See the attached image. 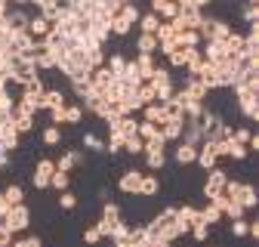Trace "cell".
Segmentation results:
<instances>
[{
	"mask_svg": "<svg viewBox=\"0 0 259 247\" xmlns=\"http://www.w3.org/2000/svg\"><path fill=\"white\" fill-rule=\"evenodd\" d=\"M13 124H16V130H19V133H28V130H34V114L13 108Z\"/></svg>",
	"mask_w": 259,
	"mask_h": 247,
	"instance_id": "obj_24",
	"label": "cell"
},
{
	"mask_svg": "<svg viewBox=\"0 0 259 247\" xmlns=\"http://www.w3.org/2000/svg\"><path fill=\"white\" fill-rule=\"evenodd\" d=\"M148 84L154 87L157 102H167L173 93H176V84H173V77H170V68H164V65H157V68H154V74H151Z\"/></svg>",
	"mask_w": 259,
	"mask_h": 247,
	"instance_id": "obj_5",
	"label": "cell"
},
{
	"mask_svg": "<svg viewBox=\"0 0 259 247\" xmlns=\"http://www.w3.org/2000/svg\"><path fill=\"white\" fill-rule=\"evenodd\" d=\"M105 238L99 235V229L96 226H90V229H83V244H90V247H96V244H102Z\"/></svg>",
	"mask_w": 259,
	"mask_h": 247,
	"instance_id": "obj_47",
	"label": "cell"
},
{
	"mask_svg": "<svg viewBox=\"0 0 259 247\" xmlns=\"http://www.w3.org/2000/svg\"><path fill=\"white\" fill-rule=\"evenodd\" d=\"M7 210H10V201L4 198V192H0V220H4V216H7Z\"/></svg>",
	"mask_w": 259,
	"mask_h": 247,
	"instance_id": "obj_55",
	"label": "cell"
},
{
	"mask_svg": "<svg viewBox=\"0 0 259 247\" xmlns=\"http://www.w3.org/2000/svg\"><path fill=\"white\" fill-rule=\"evenodd\" d=\"M232 139H235V142H241V145H247L250 130H247V127H238V130H232Z\"/></svg>",
	"mask_w": 259,
	"mask_h": 247,
	"instance_id": "obj_52",
	"label": "cell"
},
{
	"mask_svg": "<svg viewBox=\"0 0 259 247\" xmlns=\"http://www.w3.org/2000/svg\"><path fill=\"white\" fill-rule=\"evenodd\" d=\"M133 65H136V71H139V80H142V84H148V80H151V74H154V68H157V62H154V56L139 53V56L133 59Z\"/></svg>",
	"mask_w": 259,
	"mask_h": 247,
	"instance_id": "obj_14",
	"label": "cell"
},
{
	"mask_svg": "<svg viewBox=\"0 0 259 247\" xmlns=\"http://www.w3.org/2000/svg\"><path fill=\"white\" fill-rule=\"evenodd\" d=\"M50 120H53L56 127H59V124L65 120V108H53V111H50Z\"/></svg>",
	"mask_w": 259,
	"mask_h": 247,
	"instance_id": "obj_53",
	"label": "cell"
},
{
	"mask_svg": "<svg viewBox=\"0 0 259 247\" xmlns=\"http://www.w3.org/2000/svg\"><path fill=\"white\" fill-rule=\"evenodd\" d=\"M136 99H139L142 105H148V102H157V96H154V87H151V84H139V87H136Z\"/></svg>",
	"mask_w": 259,
	"mask_h": 247,
	"instance_id": "obj_40",
	"label": "cell"
},
{
	"mask_svg": "<svg viewBox=\"0 0 259 247\" xmlns=\"http://www.w3.org/2000/svg\"><path fill=\"white\" fill-rule=\"evenodd\" d=\"M4 198L10 201V207H13V204H22V201H25V189L13 182V185H7V189H4Z\"/></svg>",
	"mask_w": 259,
	"mask_h": 247,
	"instance_id": "obj_39",
	"label": "cell"
},
{
	"mask_svg": "<svg viewBox=\"0 0 259 247\" xmlns=\"http://www.w3.org/2000/svg\"><path fill=\"white\" fill-rule=\"evenodd\" d=\"M4 226H7L13 235L25 232V229L31 226V210H28V204H25V201H22V204H13V207L7 210V216H4Z\"/></svg>",
	"mask_w": 259,
	"mask_h": 247,
	"instance_id": "obj_6",
	"label": "cell"
},
{
	"mask_svg": "<svg viewBox=\"0 0 259 247\" xmlns=\"http://www.w3.org/2000/svg\"><path fill=\"white\" fill-rule=\"evenodd\" d=\"M7 167H10V148L0 145V170H7Z\"/></svg>",
	"mask_w": 259,
	"mask_h": 247,
	"instance_id": "obj_54",
	"label": "cell"
},
{
	"mask_svg": "<svg viewBox=\"0 0 259 247\" xmlns=\"http://www.w3.org/2000/svg\"><path fill=\"white\" fill-rule=\"evenodd\" d=\"M151 13L160 22H173L176 13H179V4H176V0H157V4H151Z\"/></svg>",
	"mask_w": 259,
	"mask_h": 247,
	"instance_id": "obj_15",
	"label": "cell"
},
{
	"mask_svg": "<svg viewBox=\"0 0 259 247\" xmlns=\"http://www.w3.org/2000/svg\"><path fill=\"white\" fill-rule=\"evenodd\" d=\"M151 247H173V244H170V241H160V238H154V241H151Z\"/></svg>",
	"mask_w": 259,
	"mask_h": 247,
	"instance_id": "obj_57",
	"label": "cell"
},
{
	"mask_svg": "<svg viewBox=\"0 0 259 247\" xmlns=\"http://www.w3.org/2000/svg\"><path fill=\"white\" fill-rule=\"evenodd\" d=\"M241 19H244L247 25H259V7H250V4H247V7L241 10Z\"/></svg>",
	"mask_w": 259,
	"mask_h": 247,
	"instance_id": "obj_48",
	"label": "cell"
},
{
	"mask_svg": "<svg viewBox=\"0 0 259 247\" xmlns=\"http://www.w3.org/2000/svg\"><path fill=\"white\" fill-rule=\"evenodd\" d=\"M142 120H148V124H164L167 120V111H164V102H148V105H142Z\"/></svg>",
	"mask_w": 259,
	"mask_h": 247,
	"instance_id": "obj_18",
	"label": "cell"
},
{
	"mask_svg": "<svg viewBox=\"0 0 259 247\" xmlns=\"http://www.w3.org/2000/svg\"><path fill=\"white\" fill-rule=\"evenodd\" d=\"M83 120V108L80 105H65V120L62 124H80Z\"/></svg>",
	"mask_w": 259,
	"mask_h": 247,
	"instance_id": "obj_41",
	"label": "cell"
},
{
	"mask_svg": "<svg viewBox=\"0 0 259 247\" xmlns=\"http://www.w3.org/2000/svg\"><path fill=\"white\" fill-rule=\"evenodd\" d=\"M102 220H105L108 226H117V223H120V207H117L114 201H105V204H102Z\"/></svg>",
	"mask_w": 259,
	"mask_h": 247,
	"instance_id": "obj_31",
	"label": "cell"
},
{
	"mask_svg": "<svg viewBox=\"0 0 259 247\" xmlns=\"http://www.w3.org/2000/svg\"><path fill=\"white\" fill-rule=\"evenodd\" d=\"M182 111H185V117H201V114L207 111V105H204L201 99H185Z\"/></svg>",
	"mask_w": 259,
	"mask_h": 247,
	"instance_id": "obj_37",
	"label": "cell"
},
{
	"mask_svg": "<svg viewBox=\"0 0 259 247\" xmlns=\"http://www.w3.org/2000/svg\"><path fill=\"white\" fill-rule=\"evenodd\" d=\"M87 65H90V71L93 68H102L105 65V50L102 47H90L87 50Z\"/></svg>",
	"mask_w": 259,
	"mask_h": 247,
	"instance_id": "obj_28",
	"label": "cell"
},
{
	"mask_svg": "<svg viewBox=\"0 0 259 247\" xmlns=\"http://www.w3.org/2000/svg\"><path fill=\"white\" fill-rule=\"evenodd\" d=\"M222 195H225V198H232V201H238L244 210H253V207L259 204L256 185H250V182H238V179H232V176H229V182H225Z\"/></svg>",
	"mask_w": 259,
	"mask_h": 247,
	"instance_id": "obj_1",
	"label": "cell"
},
{
	"mask_svg": "<svg viewBox=\"0 0 259 247\" xmlns=\"http://www.w3.org/2000/svg\"><path fill=\"white\" fill-rule=\"evenodd\" d=\"M142 148H145V142L139 136H126L123 139V151H130V154H142Z\"/></svg>",
	"mask_w": 259,
	"mask_h": 247,
	"instance_id": "obj_45",
	"label": "cell"
},
{
	"mask_svg": "<svg viewBox=\"0 0 259 247\" xmlns=\"http://www.w3.org/2000/svg\"><path fill=\"white\" fill-rule=\"evenodd\" d=\"M247 4H250V7H259V0H247Z\"/></svg>",
	"mask_w": 259,
	"mask_h": 247,
	"instance_id": "obj_59",
	"label": "cell"
},
{
	"mask_svg": "<svg viewBox=\"0 0 259 247\" xmlns=\"http://www.w3.org/2000/svg\"><path fill=\"white\" fill-rule=\"evenodd\" d=\"M53 173H56V161H53V158H40L37 167H34V173H31V185H34L37 192H47Z\"/></svg>",
	"mask_w": 259,
	"mask_h": 247,
	"instance_id": "obj_8",
	"label": "cell"
},
{
	"mask_svg": "<svg viewBox=\"0 0 259 247\" xmlns=\"http://www.w3.org/2000/svg\"><path fill=\"white\" fill-rule=\"evenodd\" d=\"M179 142H185V145H194V148H198V145L204 142L201 117H185V120H182V139H179Z\"/></svg>",
	"mask_w": 259,
	"mask_h": 247,
	"instance_id": "obj_10",
	"label": "cell"
},
{
	"mask_svg": "<svg viewBox=\"0 0 259 247\" xmlns=\"http://www.w3.org/2000/svg\"><path fill=\"white\" fill-rule=\"evenodd\" d=\"M198 213H201V220H204L207 226H216V223L222 220V210H219V207H213L210 201H207V207H201Z\"/></svg>",
	"mask_w": 259,
	"mask_h": 247,
	"instance_id": "obj_34",
	"label": "cell"
},
{
	"mask_svg": "<svg viewBox=\"0 0 259 247\" xmlns=\"http://www.w3.org/2000/svg\"><path fill=\"white\" fill-rule=\"evenodd\" d=\"M10 247H13V244H10Z\"/></svg>",
	"mask_w": 259,
	"mask_h": 247,
	"instance_id": "obj_62",
	"label": "cell"
},
{
	"mask_svg": "<svg viewBox=\"0 0 259 247\" xmlns=\"http://www.w3.org/2000/svg\"><path fill=\"white\" fill-rule=\"evenodd\" d=\"M77 167H83V151H80V148H68V151H62V154H59L56 170L71 173V170H77Z\"/></svg>",
	"mask_w": 259,
	"mask_h": 247,
	"instance_id": "obj_11",
	"label": "cell"
},
{
	"mask_svg": "<svg viewBox=\"0 0 259 247\" xmlns=\"http://www.w3.org/2000/svg\"><path fill=\"white\" fill-rule=\"evenodd\" d=\"M105 151H108V154H120V151H123V136H120V133H108Z\"/></svg>",
	"mask_w": 259,
	"mask_h": 247,
	"instance_id": "obj_42",
	"label": "cell"
},
{
	"mask_svg": "<svg viewBox=\"0 0 259 247\" xmlns=\"http://www.w3.org/2000/svg\"><path fill=\"white\" fill-rule=\"evenodd\" d=\"M13 247H44V241L37 238V235H28V238H13Z\"/></svg>",
	"mask_w": 259,
	"mask_h": 247,
	"instance_id": "obj_49",
	"label": "cell"
},
{
	"mask_svg": "<svg viewBox=\"0 0 259 247\" xmlns=\"http://www.w3.org/2000/svg\"><path fill=\"white\" fill-rule=\"evenodd\" d=\"M216 161H219V154H216L213 142H201V145H198V158H194V164H198L201 170H213Z\"/></svg>",
	"mask_w": 259,
	"mask_h": 247,
	"instance_id": "obj_12",
	"label": "cell"
},
{
	"mask_svg": "<svg viewBox=\"0 0 259 247\" xmlns=\"http://www.w3.org/2000/svg\"><path fill=\"white\" fill-rule=\"evenodd\" d=\"M201 130H204V142H219V139L232 136V127L216 111H204L201 114Z\"/></svg>",
	"mask_w": 259,
	"mask_h": 247,
	"instance_id": "obj_2",
	"label": "cell"
},
{
	"mask_svg": "<svg viewBox=\"0 0 259 247\" xmlns=\"http://www.w3.org/2000/svg\"><path fill=\"white\" fill-rule=\"evenodd\" d=\"M160 136H164V142H179L182 139V120H164L160 124Z\"/></svg>",
	"mask_w": 259,
	"mask_h": 247,
	"instance_id": "obj_22",
	"label": "cell"
},
{
	"mask_svg": "<svg viewBox=\"0 0 259 247\" xmlns=\"http://www.w3.org/2000/svg\"><path fill=\"white\" fill-rule=\"evenodd\" d=\"M225 182H229V173H225V170H219V167L207 170V182H204V198L210 201V198L222 195V189H225Z\"/></svg>",
	"mask_w": 259,
	"mask_h": 247,
	"instance_id": "obj_9",
	"label": "cell"
},
{
	"mask_svg": "<svg viewBox=\"0 0 259 247\" xmlns=\"http://www.w3.org/2000/svg\"><path fill=\"white\" fill-rule=\"evenodd\" d=\"M238 108L247 120H259V87H238Z\"/></svg>",
	"mask_w": 259,
	"mask_h": 247,
	"instance_id": "obj_4",
	"label": "cell"
},
{
	"mask_svg": "<svg viewBox=\"0 0 259 247\" xmlns=\"http://www.w3.org/2000/svg\"><path fill=\"white\" fill-rule=\"evenodd\" d=\"M136 25H139V34H154V31H157V25H160V19H157L154 13H142Z\"/></svg>",
	"mask_w": 259,
	"mask_h": 247,
	"instance_id": "obj_25",
	"label": "cell"
},
{
	"mask_svg": "<svg viewBox=\"0 0 259 247\" xmlns=\"http://www.w3.org/2000/svg\"><path fill=\"white\" fill-rule=\"evenodd\" d=\"M28 13L22 10V7H16V10H10L7 13V25H10V31H28Z\"/></svg>",
	"mask_w": 259,
	"mask_h": 247,
	"instance_id": "obj_20",
	"label": "cell"
},
{
	"mask_svg": "<svg viewBox=\"0 0 259 247\" xmlns=\"http://www.w3.org/2000/svg\"><path fill=\"white\" fill-rule=\"evenodd\" d=\"M139 182H142V170H126L120 179H117V189L123 195H139Z\"/></svg>",
	"mask_w": 259,
	"mask_h": 247,
	"instance_id": "obj_13",
	"label": "cell"
},
{
	"mask_svg": "<svg viewBox=\"0 0 259 247\" xmlns=\"http://www.w3.org/2000/svg\"><path fill=\"white\" fill-rule=\"evenodd\" d=\"M194 158H198V148L194 145H185V142H176V151H173V161L176 164H194Z\"/></svg>",
	"mask_w": 259,
	"mask_h": 247,
	"instance_id": "obj_21",
	"label": "cell"
},
{
	"mask_svg": "<svg viewBox=\"0 0 259 247\" xmlns=\"http://www.w3.org/2000/svg\"><path fill=\"white\" fill-rule=\"evenodd\" d=\"M244 213H247V210H244L238 201H232V198H229V204L222 207V220H244Z\"/></svg>",
	"mask_w": 259,
	"mask_h": 247,
	"instance_id": "obj_35",
	"label": "cell"
},
{
	"mask_svg": "<svg viewBox=\"0 0 259 247\" xmlns=\"http://www.w3.org/2000/svg\"><path fill=\"white\" fill-rule=\"evenodd\" d=\"M176 220H179V223H185V226L191 229V223L198 220V207H191V204H182V207H176Z\"/></svg>",
	"mask_w": 259,
	"mask_h": 247,
	"instance_id": "obj_33",
	"label": "cell"
},
{
	"mask_svg": "<svg viewBox=\"0 0 259 247\" xmlns=\"http://www.w3.org/2000/svg\"><path fill=\"white\" fill-rule=\"evenodd\" d=\"M198 34H201V40H225V37L232 34V25L222 22V19H207V16H204Z\"/></svg>",
	"mask_w": 259,
	"mask_h": 247,
	"instance_id": "obj_7",
	"label": "cell"
},
{
	"mask_svg": "<svg viewBox=\"0 0 259 247\" xmlns=\"http://www.w3.org/2000/svg\"><path fill=\"white\" fill-rule=\"evenodd\" d=\"M40 105H44V111H53V108H65V105H68V99H65L62 90H44Z\"/></svg>",
	"mask_w": 259,
	"mask_h": 247,
	"instance_id": "obj_16",
	"label": "cell"
},
{
	"mask_svg": "<svg viewBox=\"0 0 259 247\" xmlns=\"http://www.w3.org/2000/svg\"><path fill=\"white\" fill-rule=\"evenodd\" d=\"M59 207H62V210H74V207H77V195H74L71 189H68V192H59Z\"/></svg>",
	"mask_w": 259,
	"mask_h": 247,
	"instance_id": "obj_46",
	"label": "cell"
},
{
	"mask_svg": "<svg viewBox=\"0 0 259 247\" xmlns=\"http://www.w3.org/2000/svg\"><path fill=\"white\" fill-rule=\"evenodd\" d=\"M7 4H16V7H25V4H31V0H7Z\"/></svg>",
	"mask_w": 259,
	"mask_h": 247,
	"instance_id": "obj_58",
	"label": "cell"
},
{
	"mask_svg": "<svg viewBox=\"0 0 259 247\" xmlns=\"http://www.w3.org/2000/svg\"><path fill=\"white\" fill-rule=\"evenodd\" d=\"M93 7L99 13H105V16H117L120 7H123V0H93Z\"/></svg>",
	"mask_w": 259,
	"mask_h": 247,
	"instance_id": "obj_29",
	"label": "cell"
},
{
	"mask_svg": "<svg viewBox=\"0 0 259 247\" xmlns=\"http://www.w3.org/2000/svg\"><path fill=\"white\" fill-rule=\"evenodd\" d=\"M160 133V127L157 124H148V120H139V130H136V136L142 139V142H148V139H154Z\"/></svg>",
	"mask_w": 259,
	"mask_h": 247,
	"instance_id": "obj_38",
	"label": "cell"
},
{
	"mask_svg": "<svg viewBox=\"0 0 259 247\" xmlns=\"http://www.w3.org/2000/svg\"><path fill=\"white\" fill-rule=\"evenodd\" d=\"M62 142V130L56 127V124H50V127L44 130V145H59Z\"/></svg>",
	"mask_w": 259,
	"mask_h": 247,
	"instance_id": "obj_44",
	"label": "cell"
},
{
	"mask_svg": "<svg viewBox=\"0 0 259 247\" xmlns=\"http://www.w3.org/2000/svg\"><path fill=\"white\" fill-rule=\"evenodd\" d=\"M139 7L136 4H123L120 7V13L117 16H111V34H117V37H126L130 31H133V25L139 22Z\"/></svg>",
	"mask_w": 259,
	"mask_h": 247,
	"instance_id": "obj_3",
	"label": "cell"
},
{
	"mask_svg": "<svg viewBox=\"0 0 259 247\" xmlns=\"http://www.w3.org/2000/svg\"><path fill=\"white\" fill-rule=\"evenodd\" d=\"M176 44H179V47H201L204 40H201L198 31H179V34H176Z\"/></svg>",
	"mask_w": 259,
	"mask_h": 247,
	"instance_id": "obj_36",
	"label": "cell"
},
{
	"mask_svg": "<svg viewBox=\"0 0 259 247\" xmlns=\"http://www.w3.org/2000/svg\"><path fill=\"white\" fill-rule=\"evenodd\" d=\"M50 189H56V192H68V189H71V173L56 170V173L50 176Z\"/></svg>",
	"mask_w": 259,
	"mask_h": 247,
	"instance_id": "obj_27",
	"label": "cell"
},
{
	"mask_svg": "<svg viewBox=\"0 0 259 247\" xmlns=\"http://www.w3.org/2000/svg\"><path fill=\"white\" fill-rule=\"evenodd\" d=\"M151 4H157V0H151Z\"/></svg>",
	"mask_w": 259,
	"mask_h": 247,
	"instance_id": "obj_61",
	"label": "cell"
},
{
	"mask_svg": "<svg viewBox=\"0 0 259 247\" xmlns=\"http://www.w3.org/2000/svg\"><path fill=\"white\" fill-rule=\"evenodd\" d=\"M83 148H90V151H105V142L99 139V136H96V133H83Z\"/></svg>",
	"mask_w": 259,
	"mask_h": 247,
	"instance_id": "obj_43",
	"label": "cell"
},
{
	"mask_svg": "<svg viewBox=\"0 0 259 247\" xmlns=\"http://www.w3.org/2000/svg\"><path fill=\"white\" fill-rule=\"evenodd\" d=\"M105 68H108L114 77H120V74H123V68H126V56H120V53L108 56V59H105Z\"/></svg>",
	"mask_w": 259,
	"mask_h": 247,
	"instance_id": "obj_30",
	"label": "cell"
},
{
	"mask_svg": "<svg viewBox=\"0 0 259 247\" xmlns=\"http://www.w3.org/2000/svg\"><path fill=\"white\" fill-rule=\"evenodd\" d=\"M157 192H160V179H157V176H148V173H142L139 195H142V198H154Z\"/></svg>",
	"mask_w": 259,
	"mask_h": 247,
	"instance_id": "obj_23",
	"label": "cell"
},
{
	"mask_svg": "<svg viewBox=\"0 0 259 247\" xmlns=\"http://www.w3.org/2000/svg\"><path fill=\"white\" fill-rule=\"evenodd\" d=\"M123 4H136V0H123Z\"/></svg>",
	"mask_w": 259,
	"mask_h": 247,
	"instance_id": "obj_60",
	"label": "cell"
},
{
	"mask_svg": "<svg viewBox=\"0 0 259 247\" xmlns=\"http://www.w3.org/2000/svg\"><path fill=\"white\" fill-rule=\"evenodd\" d=\"M247 226H250L247 220H232V235L235 238H247Z\"/></svg>",
	"mask_w": 259,
	"mask_h": 247,
	"instance_id": "obj_50",
	"label": "cell"
},
{
	"mask_svg": "<svg viewBox=\"0 0 259 247\" xmlns=\"http://www.w3.org/2000/svg\"><path fill=\"white\" fill-rule=\"evenodd\" d=\"M188 235H191L194 241H198V244H204V241H207V235H210V226H207V223L201 220V213H198V220H194V223H191V229H188Z\"/></svg>",
	"mask_w": 259,
	"mask_h": 247,
	"instance_id": "obj_26",
	"label": "cell"
},
{
	"mask_svg": "<svg viewBox=\"0 0 259 247\" xmlns=\"http://www.w3.org/2000/svg\"><path fill=\"white\" fill-rule=\"evenodd\" d=\"M114 247H133V241H130V238H117V241H111Z\"/></svg>",
	"mask_w": 259,
	"mask_h": 247,
	"instance_id": "obj_56",
	"label": "cell"
},
{
	"mask_svg": "<svg viewBox=\"0 0 259 247\" xmlns=\"http://www.w3.org/2000/svg\"><path fill=\"white\" fill-rule=\"evenodd\" d=\"M50 31H53V25H50L44 16H31V19H28V34L34 37V40H44Z\"/></svg>",
	"mask_w": 259,
	"mask_h": 247,
	"instance_id": "obj_17",
	"label": "cell"
},
{
	"mask_svg": "<svg viewBox=\"0 0 259 247\" xmlns=\"http://www.w3.org/2000/svg\"><path fill=\"white\" fill-rule=\"evenodd\" d=\"M13 238H16V235L4 226V220H0V247H10V244H13Z\"/></svg>",
	"mask_w": 259,
	"mask_h": 247,
	"instance_id": "obj_51",
	"label": "cell"
},
{
	"mask_svg": "<svg viewBox=\"0 0 259 247\" xmlns=\"http://www.w3.org/2000/svg\"><path fill=\"white\" fill-rule=\"evenodd\" d=\"M136 50L154 56V53H157V37H154V34H139V37H136Z\"/></svg>",
	"mask_w": 259,
	"mask_h": 247,
	"instance_id": "obj_32",
	"label": "cell"
},
{
	"mask_svg": "<svg viewBox=\"0 0 259 247\" xmlns=\"http://www.w3.org/2000/svg\"><path fill=\"white\" fill-rule=\"evenodd\" d=\"M182 90H185V96H188V99H201V102H207V93H210L198 77H191V74H188V80L182 84Z\"/></svg>",
	"mask_w": 259,
	"mask_h": 247,
	"instance_id": "obj_19",
	"label": "cell"
}]
</instances>
